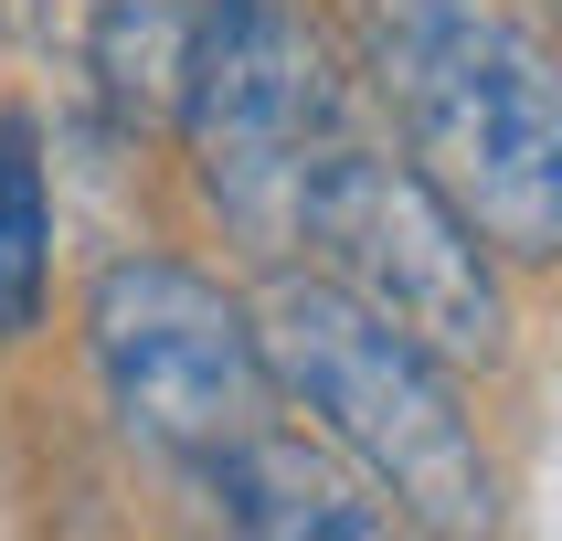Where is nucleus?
<instances>
[{"label": "nucleus", "instance_id": "nucleus-4", "mask_svg": "<svg viewBox=\"0 0 562 541\" xmlns=\"http://www.w3.org/2000/svg\"><path fill=\"white\" fill-rule=\"evenodd\" d=\"M86 372L106 393L127 446H149L170 467H213L223 446L277 425V361H266V318L223 277L181 255H117L86 286Z\"/></svg>", "mask_w": 562, "mask_h": 541}, {"label": "nucleus", "instance_id": "nucleus-2", "mask_svg": "<svg viewBox=\"0 0 562 541\" xmlns=\"http://www.w3.org/2000/svg\"><path fill=\"white\" fill-rule=\"evenodd\" d=\"M255 318H266L277 393L308 414V436H329L404 509V531H488L499 520V467H488L468 393H457V361L436 340H414L404 318L350 297L329 266L277 277Z\"/></svg>", "mask_w": 562, "mask_h": 541}, {"label": "nucleus", "instance_id": "nucleus-6", "mask_svg": "<svg viewBox=\"0 0 562 541\" xmlns=\"http://www.w3.org/2000/svg\"><path fill=\"white\" fill-rule=\"evenodd\" d=\"M202 477V499H213V520H234V531H266V541H382L404 531V509L382 499L372 477L350 467L329 436H286V425H255L245 446H223Z\"/></svg>", "mask_w": 562, "mask_h": 541}, {"label": "nucleus", "instance_id": "nucleus-5", "mask_svg": "<svg viewBox=\"0 0 562 541\" xmlns=\"http://www.w3.org/2000/svg\"><path fill=\"white\" fill-rule=\"evenodd\" d=\"M350 75L329 64L308 0H202V43H191L181 86V149L191 181L213 202L234 245L266 266L297 255V191H308V149Z\"/></svg>", "mask_w": 562, "mask_h": 541}, {"label": "nucleus", "instance_id": "nucleus-1", "mask_svg": "<svg viewBox=\"0 0 562 541\" xmlns=\"http://www.w3.org/2000/svg\"><path fill=\"white\" fill-rule=\"evenodd\" d=\"M361 86L499 266H562V64L499 0H350Z\"/></svg>", "mask_w": 562, "mask_h": 541}, {"label": "nucleus", "instance_id": "nucleus-9", "mask_svg": "<svg viewBox=\"0 0 562 541\" xmlns=\"http://www.w3.org/2000/svg\"><path fill=\"white\" fill-rule=\"evenodd\" d=\"M11 11H22L32 32H54V0H11Z\"/></svg>", "mask_w": 562, "mask_h": 541}, {"label": "nucleus", "instance_id": "nucleus-8", "mask_svg": "<svg viewBox=\"0 0 562 541\" xmlns=\"http://www.w3.org/2000/svg\"><path fill=\"white\" fill-rule=\"evenodd\" d=\"M54 297V191H43V138L32 117H0V350L43 329Z\"/></svg>", "mask_w": 562, "mask_h": 541}, {"label": "nucleus", "instance_id": "nucleus-7", "mask_svg": "<svg viewBox=\"0 0 562 541\" xmlns=\"http://www.w3.org/2000/svg\"><path fill=\"white\" fill-rule=\"evenodd\" d=\"M202 0H86V86L117 127H181Z\"/></svg>", "mask_w": 562, "mask_h": 541}, {"label": "nucleus", "instance_id": "nucleus-3", "mask_svg": "<svg viewBox=\"0 0 562 541\" xmlns=\"http://www.w3.org/2000/svg\"><path fill=\"white\" fill-rule=\"evenodd\" d=\"M297 245L350 297H372L382 318H404L414 340H436L446 361H499L509 350L499 245L446 202V181L393 138V117H372V86L361 75H350V95L329 106V127H318V149H308Z\"/></svg>", "mask_w": 562, "mask_h": 541}]
</instances>
